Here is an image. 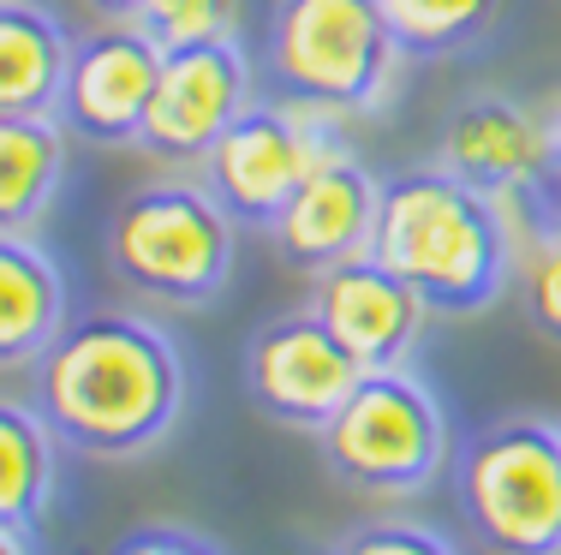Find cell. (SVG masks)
I'll return each instance as SVG.
<instances>
[{
  "mask_svg": "<svg viewBox=\"0 0 561 555\" xmlns=\"http://www.w3.org/2000/svg\"><path fill=\"white\" fill-rule=\"evenodd\" d=\"M55 442L36 406L0 401V525L31 532L55 501Z\"/></svg>",
  "mask_w": 561,
  "mask_h": 555,
  "instance_id": "obj_17",
  "label": "cell"
},
{
  "mask_svg": "<svg viewBox=\"0 0 561 555\" xmlns=\"http://www.w3.org/2000/svg\"><path fill=\"white\" fill-rule=\"evenodd\" d=\"M329 555H454V544H448V537H436L431 525L377 520V525H358V532H346Z\"/></svg>",
  "mask_w": 561,
  "mask_h": 555,
  "instance_id": "obj_21",
  "label": "cell"
},
{
  "mask_svg": "<svg viewBox=\"0 0 561 555\" xmlns=\"http://www.w3.org/2000/svg\"><path fill=\"white\" fill-rule=\"evenodd\" d=\"M156 78H162V48L131 19H96L84 36H72L55 120L66 126V138L102 143V150L138 143L156 102Z\"/></svg>",
  "mask_w": 561,
  "mask_h": 555,
  "instance_id": "obj_8",
  "label": "cell"
},
{
  "mask_svg": "<svg viewBox=\"0 0 561 555\" xmlns=\"http://www.w3.org/2000/svg\"><path fill=\"white\" fill-rule=\"evenodd\" d=\"M131 24L162 55L197 43H239V0H144Z\"/></svg>",
  "mask_w": 561,
  "mask_h": 555,
  "instance_id": "obj_19",
  "label": "cell"
},
{
  "mask_svg": "<svg viewBox=\"0 0 561 555\" xmlns=\"http://www.w3.org/2000/svg\"><path fill=\"white\" fill-rule=\"evenodd\" d=\"M251 102H257V90H251V60L239 43L168 48L138 150H150L156 162H173V167H204V155L216 150L221 131Z\"/></svg>",
  "mask_w": 561,
  "mask_h": 555,
  "instance_id": "obj_10",
  "label": "cell"
},
{
  "mask_svg": "<svg viewBox=\"0 0 561 555\" xmlns=\"http://www.w3.org/2000/svg\"><path fill=\"white\" fill-rule=\"evenodd\" d=\"M317 442L329 472L365 496H419L448 466L443 401L407 365L365 370L346 406L317 430Z\"/></svg>",
  "mask_w": 561,
  "mask_h": 555,
  "instance_id": "obj_6",
  "label": "cell"
},
{
  "mask_svg": "<svg viewBox=\"0 0 561 555\" xmlns=\"http://www.w3.org/2000/svg\"><path fill=\"white\" fill-rule=\"evenodd\" d=\"M407 60H448L490 43L507 0H377Z\"/></svg>",
  "mask_w": 561,
  "mask_h": 555,
  "instance_id": "obj_18",
  "label": "cell"
},
{
  "mask_svg": "<svg viewBox=\"0 0 561 555\" xmlns=\"http://www.w3.org/2000/svg\"><path fill=\"white\" fill-rule=\"evenodd\" d=\"M72 36L36 0H0V114H55Z\"/></svg>",
  "mask_w": 561,
  "mask_h": 555,
  "instance_id": "obj_15",
  "label": "cell"
},
{
  "mask_svg": "<svg viewBox=\"0 0 561 555\" xmlns=\"http://www.w3.org/2000/svg\"><path fill=\"white\" fill-rule=\"evenodd\" d=\"M550 167H556V185H561V96L550 108Z\"/></svg>",
  "mask_w": 561,
  "mask_h": 555,
  "instance_id": "obj_24",
  "label": "cell"
},
{
  "mask_svg": "<svg viewBox=\"0 0 561 555\" xmlns=\"http://www.w3.org/2000/svg\"><path fill=\"white\" fill-rule=\"evenodd\" d=\"M526 233L519 204L478 192L431 162L382 180L370 257L389 263L436 316H478L519 281Z\"/></svg>",
  "mask_w": 561,
  "mask_h": 555,
  "instance_id": "obj_2",
  "label": "cell"
},
{
  "mask_svg": "<svg viewBox=\"0 0 561 555\" xmlns=\"http://www.w3.org/2000/svg\"><path fill=\"white\" fill-rule=\"evenodd\" d=\"M0 555H24V532H7V525H0Z\"/></svg>",
  "mask_w": 561,
  "mask_h": 555,
  "instance_id": "obj_25",
  "label": "cell"
},
{
  "mask_svg": "<svg viewBox=\"0 0 561 555\" xmlns=\"http://www.w3.org/2000/svg\"><path fill=\"white\" fill-rule=\"evenodd\" d=\"M84 7L96 12V19H138L144 0H84Z\"/></svg>",
  "mask_w": 561,
  "mask_h": 555,
  "instance_id": "obj_23",
  "label": "cell"
},
{
  "mask_svg": "<svg viewBox=\"0 0 561 555\" xmlns=\"http://www.w3.org/2000/svg\"><path fill=\"white\" fill-rule=\"evenodd\" d=\"M377 216H382V180L353 150H335L287 197V209L270 221V240L280 263L323 275L346 257H365L370 240H377Z\"/></svg>",
  "mask_w": 561,
  "mask_h": 555,
  "instance_id": "obj_12",
  "label": "cell"
},
{
  "mask_svg": "<svg viewBox=\"0 0 561 555\" xmlns=\"http://www.w3.org/2000/svg\"><path fill=\"white\" fill-rule=\"evenodd\" d=\"M31 370L48 430L96 460L150 454L185 413L180 347L131 311H90L66 323V335Z\"/></svg>",
  "mask_w": 561,
  "mask_h": 555,
  "instance_id": "obj_1",
  "label": "cell"
},
{
  "mask_svg": "<svg viewBox=\"0 0 561 555\" xmlns=\"http://www.w3.org/2000/svg\"><path fill=\"white\" fill-rule=\"evenodd\" d=\"M66 180V126L55 114H0V233H36Z\"/></svg>",
  "mask_w": 561,
  "mask_h": 555,
  "instance_id": "obj_16",
  "label": "cell"
},
{
  "mask_svg": "<svg viewBox=\"0 0 561 555\" xmlns=\"http://www.w3.org/2000/svg\"><path fill=\"white\" fill-rule=\"evenodd\" d=\"M519 299L550 347H561V216H538L519 251Z\"/></svg>",
  "mask_w": 561,
  "mask_h": 555,
  "instance_id": "obj_20",
  "label": "cell"
},
{
  "mask_svg": "<svg viewBox=\"0 0 561 555\" xmlns=\"http://www.w3.org/2000/svg\"><path fill=\"white\" fill-rule=\"evenodd\" d=\"M365 365L323 328L317 311H287L270 316L245 340V394L263 418L287 430H323L358 389Z\"/></svg>",
  "mask_w": 561,
  "mask_h": 555,
  "instance_id": "obj_9",
  "label": "cell"
},
{
  "mask_svg": "<svg viewBox=\"0 0 561 555\" xmlns=\"http://www.w3.org/2000/svg\"><path fill=\"white\" fill-rule=\"evenodd\" d=\"M263 55L287 102L353 120L394 96L407 48L394 43L377 0H275Z\"/></svg>",
  "mask_w": 561,
  "mask_h": 555,
  "instance_id": "obj_4",
  "label": "cell"
},
{
  "mask_svg": "<svg viewBox=\"0 0 561 555\" xmlns=\"http://www.w3.org/2000/svg\"><path fill=\"white\" fill-rule=\"evenodd\" d=\"M114 555H221V544L192 525H138L131 537H119Z\"/></svg>",
  "mask_w": 561,
  "mask_h": 555,
  "instance_id": "obj_22",
  "label": "cell"
},
{
  "mask_svg": "<svg viewBox=\"0 0 561 555\" xmlns=\"http://www.w3.org/2000/svg\"><path fill=\"white\" fill-rule=\"evenodd\" d=\"M233 251L239 221L216 204L204 180L180 174L126 192L102 233V257H108L114 281L173 311L216 305L233 281Z\"/></svg>",
  "mask_w": 561,
  "mask_h": 555,
  "instance_id": "obj_3",
  "label": "cell"
},
{
  "mask_svg": "<svg viewBox=\"0 0 561 555\" xmlns=\"http://www.w3.org/2000/svg\"><path fill=\"white\" fill-rule=\"evenodd\" d=\"M454 496L490 555H561V425L502 418L460 448Z\"/></svg>",
  "mask_w": 561,
  "mask_h": 555,
  "instance_id": "obj_5",
  "label": "cell"
},
{
  "mask_svg": "<svg viewBox=\"0 0 561 555\" xmlns=\"http://www.w3.org/2000/svg\"><path fill=\"white\" fill-rule=\"evenodd\" d=\"M66 335V275L31 233H0V370L36 365Z\"/></svg>",
  "mask_w": 561,
  "mask_h": 555,
  "instance_id": "obj_14",
  "label": "cell"
},
{
  "mask_svg": "<svg viewBox=\"0 0 561 555\" xmlns=\"http://www.w3.org/2000/svg\"><path fill=\"white\" fill-rule=\"evenodd\" d=\"M341 150L329 114L299 108V102H251L221 143L204 155L197 180L216 192V204L239 228H263L287 209V197L317 174V162Z\"/></svg>",
  "mask_w": 561,
  "mask_h": 555,
  "instance_id": "obj_7",
  "label": "cell"
},
{
  "mask_svg": "<svg viewBox=\"0 0 561 555\" xmlns=\"http://www.w3.org/2000/svg\"><path fill=\"white\" fill-rule=\"evenodd\" d=\"M311 311L323 316V328L365 370L407 365L412 347H419V335H424V323H431V305L400 281L389 263L370 257V251L317 275Z\"/></svg>",
  "mask_w": 561,
  "mask_h": 555,
  "instance_id": "obj_13",
  "label": "cell"
},
{
  "mask_svg": "<svg viewBox=\"0 0 561 555\" xmlns=\"http://www.w3.org/2000/svg\"><path fill=\"white\" fill-rule=\"evenodd\" d=\"M436 162L466 185L507 204H538L543 185H556L550 167V120L526 108V102L484 90L448 108L443 138H436Z\"/></svg>",
  "mask_w": 561,
  "mask_h": 555,
  "instance_id": "obj_11",
  "label": "cell"
}]
</instances>
